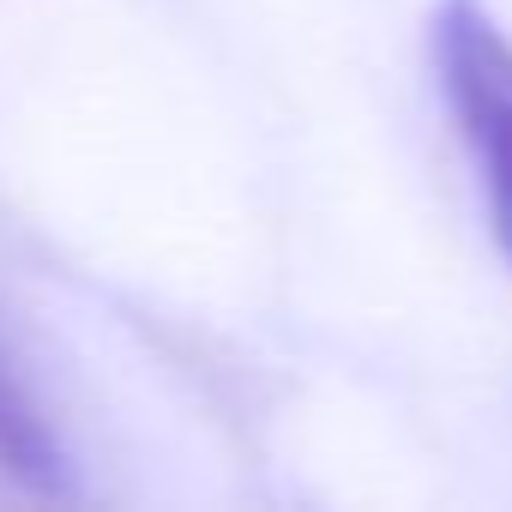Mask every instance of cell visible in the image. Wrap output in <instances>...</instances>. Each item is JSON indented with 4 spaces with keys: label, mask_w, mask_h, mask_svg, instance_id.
I'll use <instances>...</instances> for the list:
<instances>
[{
    "label": "cell",
    "mask_w": 512,
    "mask_h": 512,
    "mask_svg": "<svg viewBox=\"0 0 512 512\" xmlns=\"http://www.w3.org/2000/svg\"><path fill=\"white\" fill-rule=\"evenodd\" d=\"M428 55L464 157L476 169L494 241L512 260V37L482 0H440L428 25Z\"/></svg>",
    "instance_id": "1"
},
{
    "label": "cell",
    "mask_w": 512,
    "mask_h": 512,
    "mask_svg": "<svg viewBox=\"0 0 512 512\" xmlns=\"http://www.w3.org/2000/svg\"><path fill=\"white\" fill-rule=\"evenodd\" d=\"M0 476H13L37 500H73V458L31 398V386L13 374V362L0 356Z\"/></svg>",
    "instance_id": "2"
}]
</instances>
